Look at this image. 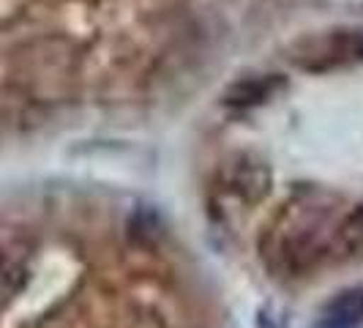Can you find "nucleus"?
<instances>
[{
  "mask_svg": "<svg viewBox=\"0 0 363 328\" xmlns=\"http://www.w3.org/2000/svg\"><path fill=\"white\" fill-rule=\"evenodd\" d=\"M339 197L301 189L281 205L262 236V260L279 276H306L347 241V219H339Z\"/></svg>",
  "mask_w": 363,
  "mask_h": 328,
  "instance_id": "1",
  "label": "nucleus"
},
{
  "mask_svg": "<svg viewBox=\"0 0 363 328\" xmlns=\"http://www.w3.org/2000/svg\"><path fill=\"white\" fill-rule=\"evenodd\" d=\"M306 72H330L363 60V31H330L303 38L292 58Z\"/></svg>",
  "mask_w": 363,
  "mask_h": 328,
  "instance_id": "2",
  "label": "nucleus"
},
{
  "mask_svg": "<svg viewBox=\"0 0 363 328\" xmlns=\"http://www.w3.org/2000/svg\"><path fill=\"white\" fill-rule=\"evenodd\" d=\"M224 186L246 202H259L271 192V173L257 159H235L224 167Z\"/></svg>",
  "mask_w": 363,
  "mask_h": 328,
  "instance_id": "3",
  "label": "nucleus"
},
{
  "mask_svg": "<svg viewBox=\"0 0 363 328\" xmlns=\"http://www.w3.org/2000/svg\"><path fill=\"white\" fill-rule=\"evenodd\" d=\"M363 323V288H347L336 293L314 328H358Z\"/></svg>",
  "mask_w": 363,
  "mask_h": 328,
  "instance_id": "4",
  "label": "nucleus"
},
{
  "mask_svg": "<svg viewBox=\"0 0 363 328\" xmlns=\"http://www.w3.org/2000/svg\"><path fill=\"white\" fill-rule=\"evenodd\" d=\"M281 85H284V80H281V77H273V74L243 77V80H238L235 85L227 88V93H224V104H233V107L262 104V102H268Z\"/></svg>",
  "mask_w": 363,
  "mask_h": 328,
  "instance_id": "5",
  "label": "nucleus"
},
{
  "mask_svg": "<svg viewBox=\"0 0 363 328\" xmlns=\"http://www.w3.org/2000/svg\"><path fill=\"white\" fill-rule=\"evenodd\" d=\"M128 236L134 238L137 244H156L159 238L164 236V224L162 217L153 211V208H140L131 222H128Z\"/></svg>",
  "mask_w": 363,
  "mask_h": 328,
  "instance_id": "6",
  "label": "nucleus"
},
{
  "mask_svg": "<svg viewBox=\"0 0 363 328\" xmlns=\"http://www.w3.org/2000/svg\"><path fill=\"white\" fill-rule=\"evenodd\" d=\"M347 230H350V233H363V205H358V208L347 217Z\"/></svg>",
  "mask_w": 363,
  "mask_h": 328,
  "instance_id": "7",
  "label": "nucleus"
}]
</instances>
